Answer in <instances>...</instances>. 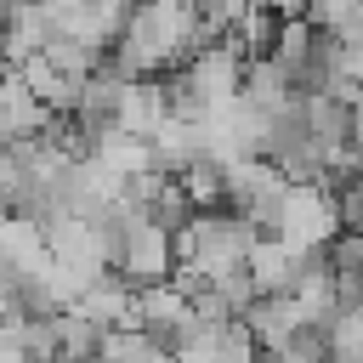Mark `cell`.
Listing matches in <instances>:
<instances>
[{
	"mask_svg": "<svg viewBox=\"0 0 363 363\" xmlns=\"http://www.w3.org/2000/svg\"><path fill=\"white\" fill-rule=\"evenodd\" d=\"M261 238H267V233H261L255 221H244L238 210H199L193 227L176 238V250H182L176 284H182V289H199V284H216V278H227V272H244Z\"/></svg>",
	"mask_w": 363,
	"mask_h": 363,
	"instance_id": "cell-1",
	"label": "cell"
},
{
	"mask_svg": "<svg viewBox=\"0 0 363 363\" xmlns=\"http://www.w3.org/2000/svg\"><path fill=\"white\" fill-rule=\"evenodd\" d=\"M340 233H346L340 193L329 182H295L289 199H284V216H278V233L272 238H284L295 250H329Z\"/></svg>",
	"mask_w": 363,
	"mask_h": 363,
	"instance_id": "cell-2",
	"label": "cell"
},
{
	"mask_svg": "<svg viewBox=\"0 0 363 363\" xmlns=\"http://www.w3.org/2000/svg\"><path fill=\"white\" fill-rule=\"evenodd\" d=\"M289 176L272 164V159H244L233 164V193H227V210H238L244 221H255L267 238L278 233V216H284V199H289Z\"/></svg>",
	"mask_w": 363,
	"mask_h": 363,
	"instance_id": "cell-3",
	"label": "cell"
},
{
	"mask_svg": "<svg viewBox=\"0 0 363 363\" xmlns=\"http://www.w3.org/2000/svg\"><path fill=\"white\" fill-rule=\"evenodd\" d=\"M176 267H182L176 233H164V227H153L147 216H136V227H130L113 272H125L136 289H159V284H176Z\"/></svg>",
	"mask_w": 363,
	"mask_h": 363,
	"instance_id": "cell-4",
	"label": "cell"
},
{
	"mask_svg": "<svg viewBox=\"0 0 363 363\" xmlns=\"http://www.w3.org/2000/svg\"><path fill=\"white\" fill-rule=\"evenodd\" d=\"M136 301H142V289L125 278V272H96L91 284H85V295L74 301L85 318H96L102 329H136Z\"/></svg>",
	"mask_w": 363,
	"mask_h": 363,
	"instance_id": "cell-5",
	"label": "cell"
},
{
	"mask_svg": "<svg viewBox=\"0 0 363 363\" xmlns=\"http://www.w3.org/2000/svg\"><path fill=\"white\" fill-rule=\"evenodd\" d=\"M51 113H57V108H45V102L28 91V79H23L17 68H6V91H0V142H6V147L34 142V136L51 125Z\"/></svg>",
	"mask_w": 363,
	"mask_h": 363,
	"instance_id": "cell-6",
	"label": "cell"
},
{
	"mask_svg": "<svg viewBox=\"0 0 363 363\" xmlns=\"http://www.w3.org/2000/svg\"><path fill=\"white\" fill-rule=\"evenodd\" d=\"M312 261H318V250H295L284 238H261L255 255H250V272H255L261 295H295V284L312 272Z\"/></svg>",
	"mask_w": 363,
	"mask_h": 363,
	"instance_id": "cell-7",
	"label": "cell"
},
{
	"mask_svg": "<svg viewBox=\"0 0 363 363\" xmlns=\"http://www.w3.org/2000/svg\"><path fill=\"white\" fill-rule=\"evenodd\" d=\"M108 335L113 329H102L79 306H62V312H51V363H102Z\"/></svg>",
	"mask_w": 363,
	"mask_h": 363,
	"instance_id": "cell-8",
	"label": "cell"
},
{
	"mask_svg": "<svg viewBox=\"0 0 363 363\" xmlns=\"http://www.w3.org/2000/svg\"><path fill=\"white\" fill-rule=\"evenodd\" d=\"M238 102H250L255 113H284L289 102H301V91H295V74L278 62V57H250V68H244V96Z\"/></svg>",
	"mask_w": 363,
	"mask_h": 363,
	"instance_id": "cell-9",
	"label": "cell"
},
{
	"mask_svg": "<svg viewBox=\"0 0 363 363\" xmlns=\"http://www.w3.org/2000/svg\"><path fill=\"white\" fill-rule=\"evenodd\" d=\"M170 119V102H164V79H142V85H125V108H119V130L130 136H159Z\"/></svg>",
	"mask_w": 363,
	"mask_h": 363,
	"instance_id": "cell-10",
	"label": "cell"
},
{
	"mask_svg": "<svg viewBox=\"0 0 363 363\" xmlns=\"http://www.w3.org/2000/svg\"><path fill=\"white\" fill-rule=\"evenodd\" d=\"M306 318H301V306L289 301V295H261L250 312H244V329L261 340V352H272V346H284L295 329H301Z\"/></svg>",
	"mask_w": 363,
	"mask_h": 363,
	"instance_id": "cell-11",
	"label": "cell"
},
{
	"mask_svg": "<svg viewBox=\"0 0 363 363\" xmlns=\"http://www.w3.org/2000/svg\"><path fill=\"white\" fill-rule=\"evenodd\" d=\"M357 17H363V0H312V23L323 34H346Z\"/></svg>",
	"mask_w": 363,
	"mask_h": 363,
	"instance_id": "cell-12",
	"label": "cell"
},
{
	"mask_svg": "<svg viewBox=\"0 0 363 363\" xmlns=\"http://www.w3.org/2000/svg\"><path fill=\"white\" fill-rule=\"evenodd\" d=\"M340 216H346V227H352V233H363V176L340 187Z\"/></svg>",
	"mask_w": 363,
	"mask_h": 363,
	"instance_id": "cell-13",
	"label": "cell"
}]
</instances>
